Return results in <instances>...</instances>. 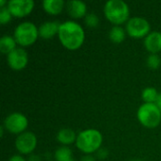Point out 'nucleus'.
<instances>
[{
  "label": "nucleus",
  "instance_id": "obj_1",
  "mask_svg": "<svg viewBox=\"0 0 161 161\" xmlns=\"http://www.w3.org/2000/svg\"><path fill=\"white\" fill-rule=\"evenodd\" d=\"M60 43L68 50L80 48L85 41V31L83 27L75 21H66L60 24L58 34Z\"/></svg>",
  "mask_w": 161,
  "mask_h": 161
},
{
  "label": "nucleus",
  "instance_id": "obj_2",
  "mask_svg": "<svg viewBox=\"0 0 161 161\" xmlns=\"http://www.w3.org/2000/svg\"><path fill=\"white\" fill-rule=\"evenodd\" d=\"M103 136L96 129H86L77 134L75 145L78 150L86 155L96 153L102 145Z\"/></svg>",
  "mask_w": 161,
  "mask_h": 161
},
{
  "label": "nucleus",
  "instance_id": "obj_3",
  "mask_svg": "<svg viewBox=\"0 0 161 161\" xmlns=\"http://www.w3.org/2000/svg\"><path fill=\"white\" fill-rule=\"evenodd\" d=\"M104 14L114 25H121L129 20L130 10L128 5L123 0H109L105 4Z\"/></svg>",
  "mask_w": 161,
  "mask_h": 161
},
{
  "label": "nucleus",
  "instance_id": "obj_4",
  "mask_svg": "<svg viewBox=\"0 0 161 161\" xmlns=\"http://www.w3.org/2000/svg\"><path fill=\"white\" fill-rule=\"evenodd\" d=\"M39 28L31 22H24L18 25L14 30L13 37L21 47L32 45L39 37Z\"/></svg>",
  "mask_w": 161,
  "mask_h": 161
},
{
  "label": "nucleus",
  "instance_id": "obj_5",
  "mask_svg": "<svg viewBox=\"0 0 161 161\" xmlns=\"http://www.w3.org/2000/svg\"><path fill=\"white\" fill-rule=\"evenodd\" d=\"M139 122L147 128H156L161 122V112L156 104H142L137 113Z\"/></svg>",
  "mask_w": 161,
  "mask_h": 161
},
{
  "label": "nucleus",
  "instance_id": "obj_6",
  "mask_svg": "<svg viewBox=\"0 0 161 161\" xmlns=\"http://www.w3.org/2000/svg\"><path fill=\"white\" fill-rule=\"evenodd\" d=\"M127 34L134 39H142L150 33L151 25L149 22L142 17H133L128 20L125 25Z\"/></svg>",
  "mask_w": 161,
  "mask_h": 161
},
{
  "label": "nucleus",
  "instance_id": "obj_7",
  "mask_svg": "<svg viewBox=\"0 0 161 161\" xmlns=\"http://www.w3.org/2000/svg\"><path fill=\"white\" fill-rule=\"evenodd\" d=\"M28 125L27 118L20 113H10L4 121V128L11 134H22L25 131Z\"/></svg>",
  "mask_w": 161,
  "mask_h": 161
},
{
  "label": "nucleus",
  "instance_id": "obj_8",
  "mask_svg": "<svg viewBox=\"0 0 161 161\" xmlns=\"http://www.w3.org/2000/svg\"><path fill=\"white\" fill-rule=\"evenodd\" d=\"M37 137L32 132H24L17 136L15 140V148L22 155L31 154L37 147Z\"/></svg>",
  "mask_w": 161,
  "mask_h": 161
},
{
  "label": "nucleus",
  "instance_id": "obj_9",
  "mask_svg": "<svg viewBox=\"0 0 161 161\" xmlns=\"http://www.w3.org/2000/svg\"><path fill=\"white\" fill-rule=\"evenodd\" d=\"M34 6L35 3L33 0H10L7 5L11 15L16 18H24L29 15Z\"/></svg>",
  "mask_w": 161,
  "mask_h": 161
},
{
  "label": "nucleus",
  "instance_id": "obj_10",
  "mask_svg": "<svg viewBox=\"0 0 161 161\" xmlns=\"http://www.w3.org/2000/svg\"><path fill=\"white\" fill-rule=\"evenodd\" d=\"M8 66L14 71H21L25 68L28 62V56L23 47H17L7 56Z\"/></svg>",
  "mask_w": 161,
  "mask_h": 161
},
{
  "label": "nucleus",
  "instance_id": "obj_11",
  "mask_svg": "<svg viewBox=\"0 0 161 161\" xmlns=\"http://www.w3.org/2000/svg\"><path fill=\"white\" fill-rule=\"evenodd\" d=\"M67 12L74 19H80L87 15V6L84 2L79 0L69 1L67 4Z\"/></svg>",
  "mask_w": 161,
  "mask_h": 161
},
{
  "label": "nucleus",
  "instance_id": "obj_12",
  "mask_svg": "<svg viewBox=\"0 0 161 161\" xmlns=\"http://www.w3.org/2000/svg\"><path fill=\"white\" fill-rule=\"evenodd\" d=\"M60 24L58 21H48L44 22L39 27V35L42 39L50 40L54 36L58 34Z\"/></svg>",
  "mask_w": 161,
  "mask_h": 161
},
{
  "label": "nucleus",
  "instance_id": "obj_13",
  "mask_svg": "<svg viewBox=\"0 0 161 161\" xmlns=\"http://www.w3.org/2000/svg\"><path fill=\"white\" fill-rule=\"evenodd\" d=\"M144 46L151 54H157L161 51V33L158 31L150 32L144 39Z\"/></svg>",
  "mask_w": 161,
  "mask_h": 161
},
{
  "label": "nucleus",
  "instance_id": "obj_14",
  "mask_svg": "<svg viewBox=\"0 0 161 161\" xmlns=\"http://www.w3.org/2000/svg\"><path fill=\"white\" fill-rule=\"evenodd\" d=\"M77 135L71 128H62L57 134V140L63 146H68L76 142Z\"/></svg>",
  "mask_w": 161,
  "mask_h": 161
},
{
  "label": "nucleus",
  "instance_id": "obj_15",
  "mask_svg": "<svg viewBox=\"0 0 161 161\" xmlns=\"http://www.w3.org/2000/svg\"><path fill=\"white\" fill-rule=\"evenodd\" d=\"M63 0H44L42 1V8L45 12L51 15L59 14L64 8Z\"/></svg>",
  "mask_w": 161,
  "mask_h": 161
},
{
  "label": "nucleus",
  "instance_id": "obj_16",
  "mask_svg": "<svg viewBox=\"0 0 161 161\" xmlns=\"http://www.w3.org/2000/svg\"><path fill=\"white\" fill-rule=\"evenodd\" d=\"M16 41L13 36L9 35H4L0 39V51L1 53L5 55H8L10 52H12L14 49H16Z\"/></svg>",
  "mask_w": 161,
  "mask_h": 161
},
{
  "label": "nucleus",
  "instance_id": "obj_17",
  "mask_svg": "<svg viewBox=\"0 0 161 161\" xmlns=\"http://www.w3.org/2000/svg\"><path fill=\"white\" fill-rule=\"evenodd\" d=\"M125 30L121 25H114L109 31V39L114 43H121L125 39Z\"/></svg>",
  "mask_w": 161,
  "mask_h": 161
},
{
  "label": "nucleus",
  "instance_id": "obj_18",
  "mask_svg": "<svg viewBox=\"0 0 161 161\" xmlns=\"http://www.w3.org/2000/svg\"><path fill=\"white\" fill-rule=\"evenodd\" d=\"M55 158L57 161H73L74 157L72 150L67 146H61L57 149L55 153Z\"/></svg>",
  "mask_w": 161,
  "mask_h": 161
},
{
  "label": "nucleus",
  "instance_id": "obj_19",
  "mask_svg": "<svg viewBox=\"0 0 161 161\" xmlns=\"http://www.w3.org/2000/svg\"><path fill=\"white\" fill-rule=\"evenodd\" d=\"M158 94L159 93L158 92L157 89H155L153 87H148V88H145L142 91V98L144 101V103H147V104H155L156 101H157V99H158Z\"/></svg>",
  "mask_w": 161,
  "mask_h": 161
},
{
  "label": "nucleus",
  "instance_id": "obj_20",
  "mask_svg": "<svg viewBox=\"0 0 161 161\" xmlns=\"http://www.w3.org/2000/svg\"><path fill=\"white\" fill-rule=\"evenodd\" d=\"M147 66L152 70H157L160 67L161 58L158 54H150L147 58Z\"/></svg>",
  "mask_w": 161,
  "mask_h": 161
},
{
  "label": "nucleus",
  "instance_id": "obj_21",
  "mask_svg": "<svg viewBox=\"0 0 161 161\" xmlns=\"http://www.w3.org/2000/svg\"><path fill=\"white\" fill-rule=\"evenodd\" d=\"M13 16L11 15L9 9L8 8V7L2 8L0 9V23L1 25H6L8 24L11 21V18Z\"/></svg>",
  "mask_w": 161,
  "mask_h": 161
},
{
  "label": "nucleus",
  "instance_id": "obj_22",
  "mask_svg": "<svg viewBox=\"0 0 161 161\" xmlns=\"http://www.w3.org/2000/svg\"><path fill=\"white\" fill-rule=\"evenodd\" d=\"M85 24L89 27H96L99 25V18L95 13H88L85 17Z\"/></svg>",
  "mask_w": 161,
  "mask_h": 161
},
{
  "label": "nucleus",
  "instance_id": "obj_23",
  "mask_svg": "<svg viewBox=\"0 0 161 161\" xmlns=\"http://www.w3.org/2000/svg\"><path fill=\"white\" fill-rule=\"evenodd\" d=\"M96 153H97V158H100V159H105L108 156V152L107 149H101L100 148Z\"/></svg>",
  "mask_w": 161,
  "mask_h": 161
},
{
  "label": "nucleus",
  "instance_id": "obj_24",
  "mask_svg": "<svg viewBox=\"0 0 161 161\" xmlns=\"http://www.w3.org/2000/svg\"><path fill=\"white\" fill-rule=\"evenodd\" d=\"M8 161H27L25 158H24L22 156H20V155H14V156H12Z\"/></svg>",
  "mask_w": 161,
  "mask_h": 161
},
{
  "label": "nucleus",
  "instance_id": "obj_25",
  "mask_svg": "<svg viewBox=\"0 0 161 161\" xmlns=\"http://www.w3.org/2000/svg\"><path fill=\"white\" fill-rule=\"evenodd\" d=\"M79 161H96L95 160V158L92 157V156H91V155H86V156H84L83 158H81V159Z\"/></svg>",
  "mask_w": 161,
  "mask_h": 161
},
{
  "label": "nucleus",
  "instance_id": "obj_26",
  "mask_svg": "<svg viewBox=\"0 0 161 161\" xmlns=\"http://www.w3.org/2000/svg\"><path fill=\"white\" fill-rule=\"evenodd\" d=\"M155 104L157 105V107L158 108V109L160 110V112H161V93L158 94V99H157V101H156V103H155Z\"/></svg>",
  "mask_w": 161,
  "mask_h": 161
},
{
  "label": "nucleus",
  "instance_id": "obj_27",
  "mask_svg": "<svg viewBox=\"0 0 161 161\" xmlns=\"http://www.w3.org/2000/svg\"><path fill=\"white\" fill-rule=\"evenodd\" d=\"M27 161H41V158L38 156H30Z\"/></svg>",
  "mask_w": 161,
  "mask_h": 161
},
{
  "label": "nucleus",
  "instance_id": "obj_28",
  "mask_svg": "<svg viewBox=\"0 0 161 161\" xmlns=\"http://www.w3.org/2000/svg\"><path fill=\"white\" fill-rule=\"evenodd\" d=\"M8 5V2L7 1H5V0H0V7H1V8H5V5Z\"/></svg>",
  "mask_w": 161,
  "mask_h": 161
},
{
  "label": "nucleus",
  "instance_id": "obj_29",
  "mask_svg": "<svg viewBox=\"0 0 161 161\" xmlns=\"http://www.w3.org/2000/svg\"><path fill=\"white\" fill-rule=\"evenodd\" d=\"M131 161H142V160H137V159H136V160H131Z\"/></svg>",
  "mask_w": 161,
  "mask_h": 161
}]
</instances>
